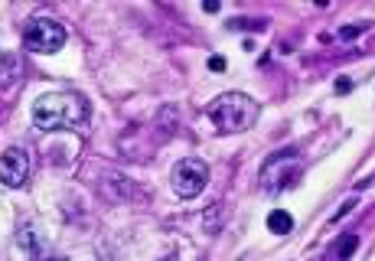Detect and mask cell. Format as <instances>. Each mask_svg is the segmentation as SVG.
Here are the masks:
<instances>
[{
    "mask_svg": "<svg viewBox=\"0 0 375 261\" xmlns=\"http://www.w3.org/2000/svg\"><path fill=\"white\" fill-rule=\"evenodd\" d=\"M300 176V163L294 160V154H274L261 170V183H268V189H284L294 186V180Z\"/></svg>",
    "mask_w": 375,
    "mask_h": 261,
    "instance_id": "5",
    "label": "cell"
},
{
    "mask_svg": "<svg viewBox=\"0 0 375 261\" xmlns=\"http://www.w3.org/2000/svg\"><path fill=\"white\" fill-rule=\"evenodd\" d=\"M349 88H352V82L346 79V75H343V79H336V92H349Z\"/></svg>",
    "mask_w": 375,
    "mask_h": 261,
    "instance_id": "16",
    "label": "cell"
},
{
    "mask_svg": "<svg viewBox=\"0 0 375 261\" xmlns=\"http://www.w3.org/2000/svg\"><path fill=\"white\" fill-rule=\"evenodd\" d=\"M228 26H232V30H252V33H258V30H265V20H232V23H228Z\"/></svg>",
    "mask_w": 375,
    "mask_h": 261,
    "instance_id": "12",
    "label": "cell"
},
{
    "mask_svg": "<svg viewBox=\"0 0 375 261\" xmlns=\"http://www.w3.org/2000/svg\"><path fill=\"white\" fill-rule=\"evenodd\" d=\"M49 261H66V258H49Z\"/></svg>",
    "mask_w": 375,
    "mask_h": 261,
    "instance_id": "17",
    "label": "cell"
},
{
    "mask_svg": "<svg viewBox=\"0 0 375 261\" xmlns=\"http://www.w3.org/2000/svg\"><path fill=\"white\" fill-rule=\"evenodd\" d=\"M23 75V59L17 52H4L0 56V88H13Z\"/></svg>",
    "mask_w": 375,
    "mask_h": 261,
    "instance_id": "7",
    "label": "cell"
},
{
    "mask_svg": "<svg viewBox=\"0 0 375 261\" xmlns=\"http://www.w3.org/2000/svg\"><path fill=\"white\" fill-rule=\"evenodd\" d=\"M88 121V101L75 92H52L33 105V124L39 130L82 127Z\"/></svg>",
    "mask_w": 375,
    "mask_h": 261,
    "instance_id": "1",
    "label": "cell"
},
{
    "mask_svg": "<svg viewBox=\"0 0 375 261\" xmlns=\"http://www.w3.org/2000/svg\"><path fill=\"white\" fill-rule=\"evenodd\" d=\"M170 183H173V189H176V196L196 199L206 189V183H209V167H206L203 160H196V157H186V160H179L176 167H173Z\"/></svg>",
    "mask_w": 375,
    "mask_h": 261,
    "instance_id": "4",
    "label": "cell"
},
{
    "mask_svg": "<svg viewBox=\"0 0 375 261\" xmlns=\"http://www.w3.org/2000/svg\"><path fill=\"white\" fill-rule=\"evenodd\" d=\"M30 176V154L20 147H7L0 154V183L10 189H20Z\"/></svg>",
    "mask_w": 375,
    "mask_h": 261,
    "instance_id": "6",
    "label": "cell"
},
{
    "mask_svg": "<svg viewBox=\"0 0 375 261\" xmlns=\"http://www.w3.org/2000/svg\"><path fill=\"white\" fill-rule=\"evenodd\" d=\"M20 248H23V251H30L33 258L39 255V245H36V238H33V232H30V229H23V232H20Z\"/></svg>",
    "mask_w": 375,
    "mask_h": 261,
    "instance_id": "11",
    "label": "cell"
},
{
    "mask_svg": "<svg viewBox=\"0 0 375 261\" xmlns=\"http://www.w3.org/2000/svg\"><path fill=\"white\" fill-rule=\"evenodd\" d=\"M203 10H206V13H219V10H222V4H219V0H206Z\"/></svg>",
    "mask_w": 375,
    "mask_h": 261,
    "instance_id": "15",
    "label": "cell"
},
{
    "mask_svg": "<svg viewBox=\"0 0 375 261\" xmlns=\"http://www.w3.org/2000/svg\"><path fill=\"white\" fill-rule=\"evenodd\" d=\"M365 30H369V23H349V26H339V39H343V43H349V39L362 36Z\"/></svg>",
    "mask_w": 375,
    "mask_h": 261,
    "instance_id": "9",
    "label": "cell"
},
{
    "mask_svg": "<svg viewBox=\"0 0 375 261\" xmlns=\"http://www.w3.org/2000/svg\"><path fill=\"white\" fill-rule=\"evenodd\" d=\"M209 121L215 124L219 134H241V130H248L258 121V101L241 92H225L219 98H212Z\"/></svg>",
    "mask_w": 375,
    "mask_h": 261,
    "instance_id": "2",
    "label": "cell"
},
{
    "mask_svg": "<svg viewBox=\"0 0 375 261\" xmlns=\"http://www.w3.org/2000/svg\"><path fill=\"white\" fill-rule=\"evenodd\" d=\"M23 39H26V49H30V52L49 56V52H59L62 46H66V26H62L59 20L36 17V20H30Z\"/></svg>",
    "mask_w": 375,
    "mask_h": 261,
    "instance_id": "3",
    "label": "cell"
},
{
    "mask_svg": "<svg viewBox=\"0 0 375 261\" xmlns=\"http://www.w3.org/2000/svg\"><path fill=\"white\" fill-rule=\"evenodd\" d=\"M356 245H359V238H356V235H346L343 242L336 245V255H339V261H346V258H349L352 251H356Z\"/></svg>",
    "mask_w": 375,
    "mask_h": 261,
    "instance_id": "10",
    "label": "cell"
},
{
    "mask_svg": "<svg viewBox=\"0 0 375 261\" xmlns=\"http://www.w3.org/2000/svg\"><path fill=\"white\" fill-rule=\"evenodd\" d=\"M268 229H271V235H290L294 232V216L284 209H274L268 216Z\"/></svg>",
    "mask_w": 375,
    "mask_h": 261,
    "instance_id": "8",
    "label": "cell"
},
{
    "mask_svg": "<svg viewBox=\"0 0 375 261\" xmlns=\"http://www.w3.org/2000/svg\"><path fill=\"white\" fill-rule=\"evenodd\" d=\"M209 69H212V72H225V59H222V56H212V59H209Z\"/></svg>",
    "mask_w": 375,
    "mask_h": 261,
    "instance_id": "14",
    "label": "cell"
},
{
    "mask_svg": "<svg viewBox=\"0 0 375 261\" xmlns=\"http://www.w3.org/2000/svg\"><path fill=\"white\" fill-rule=\"evenodd\" d=\"M352 209H356V199H346V203L339 206V212H336V216H333V222H339V219H343V216H349Z\"/></svg>",
    "mask_w": 375,
    "mask_h": 261,
    "instance_id": "13",
    "label": "cell"
}]
</instances>
